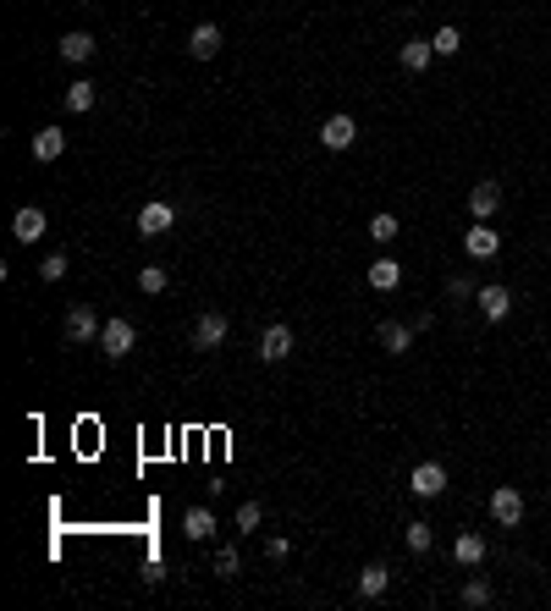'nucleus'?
I'll list each match as a JSON object with an SVG mask.
<instances>
[{"mask_svg":"<svg viewBox=\"0 0 551 611\" xmlns=\"http://www.w3.org/2000/svg\"><path fill=\"white\" fill-rule=\"evenodd\" d=\"M320 144H326L331 154H342V149H353V144H359V121H353L347 111H337V116H326V121H320Z\"/></svg>","mask_w":551,"mask_h":611,"instance_id":"nucleus-4","label":"nucleus"},{"mask_svg":"<svg viewBox=\"0 0 551 611\" xmlns=\"http://www.w3.org/2000/svg\"><path fill=\"white\" fill-rule=\"evenodd\" d=\"M94 347H100V359L105 364H121L127 359V352H133L138 347V331H133V319H105V331H100V342H94Z\"/></svg>","mask_w":551,"mask_h":611,"instance_id":"nucleus-1","label":"nucleus"},{"mask_svg":"<svg viewBox=\"0 0 551 611\" xmlns=\"http://www.w3.org/2000/svg\"><path fill=\"white\" fill-rule=\"evenodd\" d=\"M238 573H243L238 545H221V551H215V578H238Z\"/></svg>","mask_w":551,"mask_h":611,"instance_id":"nucleus-27","label":"nucleus"},{"mask_svg":"<svg viewBox=\"0 0 551 611\" xmlns=\"http://www.w3.org/2000/svg\"><path fill=\"white\" fill-rule=\"evenodd\" d=\"M458 600H463V606H491V600H497V590L485 584V578H469V584L458 590Z\"/></svg>","mask_w":551,"mask_h":611,"instance_id":"nucleus-25","label":"nucleus"},{"mask_svg":"<svg viewBox=\"0 0 551 611\" xmlns=\"http://www.w3.org/2000/svg\"><path fill=\"white\" fill-rule=\"evenodd\" d=\"M61 154H67V133H61V127H39L34 133V160L50 166V160H61Z\"/></svg>","mask_w":551,"mask_h":611,"instance_id":"nucleus-17","label":"nucleus"},{"mask_svg":"<svg viewBox=\"0 0 551 611\" xmlns=\"http://www.w3.org/2000/svg\"><path fill=\"white\" fill-rule=\"evenodd\" d=\"M100 331H105V319L100 314H94V309H83V303H72L67 309V319H61V336H67V342H100Z\"/></svg>","mask_w":551,"mask_h":611,"instance_id":"nucleus-3","label":"nucleus"},{"mask_svg":"<svg viewBox=\"0 0 551 611\" xmlns=\"http://www.w3.org/2000/svg\"><path fill=\"white\" fill-rule=\"evenodd\" d=\"M447 298H452V303L474 298V281H469V276H452V281H447Z\"/></svg>","mask_w":551,"mask_h":611,"instance_id":"nucleus-31","label":"nucleus"},{"mask_svg":"<svg viewBox=\"0 0 551 611\" xmlns=\"http://www.w3.org/2000/svg\"><path fill=\"white\" fill-rule=\"evenodd\" d=\"M215 50H221V28H215V22H199V28L188 34V55H193V61H210Z\"/></svg>","mask_w":551,"mask_h":611,"instance_id":"nucleus-18","label":"nucleus"},{"mask_svg":"<svg viewBox=\"0 0 551 611\" xmlns=\"http://www.w3.org/2000/svg\"><path fill=\"white\" fill-rule=\"evenodd\" d=\"M397 61H403V72H425L430 61H436V45H430V39H403Z\"/></svg>","mask_w":551,"mask_h":611,"instance_id":"nucleus-19","label":"nucleus"},{"mask_svg":"<svg viewBox=\"0 0 551 611\" xmlns=\"http://www.w3.org/2000/svg\"><path fill=\"white\" fill-rule=\"evenodd\" d=\"M485 551H491V545H485V534H474V529H463L458 540H452V562L458 567H480Z\"/></svg>","mask_w":551,"mask_h":611,"instance_id":"nucleus-15","label":"nucleus"},{"mask_svg":"<svg viewBox=\"0 0 551 611\" xmlns=\"http://www.w3.org/2000/svg\"><path fill=\"white\" fill-rule=\"evenodd\" d=\"M67 265H72L67 253H45V260H39V276H45V281H61V276H67Z\"/></svg>","mask_w":551,"mask_h":611,"instance_id":"nucleus-30","label":"nucleus"},{"mask_svg":"<svg viewBox=\"0 0 551 611\" xmlns=\"http://www.w3.org/2000/svg\"><path fill=\"white\" fill-rule=\"evenodd\" d=\"M497 210H502V182H491V177L474 182V187H469V215H474V220H491Z\"/></svg>","mask_w":551,"mask_h":611,"instance_id":"nucleus-11","label":"nucleus"},{"mask_svg":"<svg viewBox=\"0 0 551 611\" xmlns=\"http://www.w3.org/2000/svg\"><path fill=\"white\" fill-rule=\"evenodd\" d=\"M408 491H413V496H425V501L447 496V468H441V463H413V474H408Z\"/></svg>","mask_w":551,"mask_h":611,"instance_id":"nucleus-9","label":"nucleus"},{"mask_svg":"<svg viewBox=\"0 0 551 611\" xmlns=\"http://www.w3.org/2000/svg\"><path fill=\"white\" fill-rule=\"evenodd\" d=\"M45 232H50V215H45L39 204H22V210L12 215V237H17V243H39Z\"/></svg>","mask_w":551,"mask_h":611,"instance_id":"nucleus-10","label":"nucleus"},{"mask_svg":"<svg viewBox=\"0 0 551 611\" xmlns=\"http://www.w3.org/2000/svg\"><path fill=\"white\" fill-rule=\"evenodd\" d=\"M182 534L188 540H215V512L210 507H188L182 512Z\"/></svg>","mask_w":551,"mask_h":611,"instance_id":"nucleus-20","label":"nucleus"},{"mask_svg":"<svg viewBox=\"0 0 551 611\" xmlns=\"http://www.w3.org/2000/svg\"><path fill=\"white\" fill-rule=\"evenodd\" d=\"M403 545H408L413 557H430V545H436L430 524H425V518H413V524H403Z\"/></svg>","mask_w":551,"mask_h":611,"instance_id":"nucleus-22","label":"nucleus"},{"mask_svg":"<svg viewBox=\"0 0 551 611\" xmlns=\"http://www.w3.org/2000/svg\"><path fill=\"white\" fill-rule=\"evenodd\" d=\"M226 336H232V319H226L221 309H205L199 319H193V347H199V352L226 347Z\"/></svg>","mask_w":551,"mask_h":611,"instance_id":"nucleus-2","label":"nucleus"},{"mask_svg":"<svg viewBox=\"0 0 551 611\" xmlns=\"http://www.w3.org/2000/svg\"><path fill=\"white\" fill-rule=\"evenodd\" d=\"M166 286H171L166 265H144V270H138V293H144V298H160V293H166Z\"/></svg>","mask_w":551,"mask_h":611,"instance_id":"nucleus-24","label":"nucleus"},{"mask_svg":"<svg viewBox=\"0 0 551 611\" xmlns=\"http://www.w3.org/2000/svg\"><path fill=\"white\" fill-rule=\"evenodd\" d=\"M61 105H67L72 116H83V111H94V83H88V78H78V83H72L67 94H61Z\"/></svg>","mask_w":551,"mask_h":611,"instance_id":"nucleus-23","label":"nucleus"},{"mask_svg":"<svg viewBox=\"0 0 551 611\" xmlns=\"http://www.w3.org/2000/svg\"><path fill=\"white\" fill-rule=\"evenodd\" d=\"M364 281L375 286V293H397V286H403V265L392 260V253H380V260L364 270Z\"/></svg>","mask_w":551,"mask_h":611,"instance_id":"nucleus-14","label":"nucleus"},{"mask_svg":"<svg viewBox=\"0 0 551 611\" xmlns=\"http://www.w3.org/2000/svg\"><path fill=\"white\" fill-rule=\"evenodd\" d=\"M463 253H469V260H497V253H502V232L491 227V220H474V227L463 232Z\"/></svg>","mask_w":551,"mask_h":611,"instance_id":"nucleus-6","label":"nucleus"},{"mask_svg":"<svg viewBox=\"0 0 551 611\" xmlns=\"http://www.w3.org/2000/svg\"><path fill=\"white\" fill-rule=\"evenodd\" d=\"M413 336H419V331H413V326H403V319H380V331H375V342H380L386 352H392V359H403V352L413 347Z\"/></svg>","mask_w":551,"mask_h":611,"instance_id":"nucleus-12","label":"nucleus"},{"mask_svg":"<svg viewBox=\"0 0 551 611\" xmlns=\"http://www.w3.org/2000/svg\"><path fill=\"white\" fill-rule=\"evenodd\" d=\"M177 227V210L166 204V199H149L144 210H138V237H166Z\"/></svg>","mask_w":551,"mask_h":611,"instance_id":"nucleus-8","label":"nucleus"},{"mask_svg":"<svg viewBox=\"0 0 551 611\" xmlns=\"http://www.w3.org/2000/svg\"><path fill=\"white\" fill-rule=\"evenodd\" d=\"M430 45H436V55H458L463 50V34H458V28H436Z\"/></svg>","mask_w":551,"mask_h":611,"instance_id":"nucleus-28","label":"nucleus"},{"mask_svg":"<svg viewBox=\"0 0 551 611\" xmlns=\"http://www.w3.org/2000/svg\"><path fill=\"white\" fill-rule=\"evenodd\" d=\"M287 352H293V326H265V336H259V359L281 364Z\"/></svg>","mask_w":551,"mask_h":611,"instance_id":"nucleus-13","label":"nucleus"},{"mask_svg":"<svg viewBox=\"0 0 551 611\" xmlns=\"http://www.w3.org/2000/svg\"><path fill=\"white\" fill-rule=\"evenodd\" d=\"M397 232H403V220H397V215H386V210H380V215H375V220H370V237H375V243H380V248H386V243H392V237H397Z\"/></svg>","mask_w":551,"mask_h":611,"instance_id":"nucleus-26","label":"nucleus"},{"mask_svg":"<svg viewBox=\"0 0 551 611\" xmlns=\"http://www.w3.org/2000/svg\"><path fill=\"white\" fill-rule=\"evenodd\" d=\"M287 551H293V545H287L281 534H271V540H265V557H271V562H287Z\"/></svg>","mask_w":551,"mask_h":611,"instance_id":"nucleus-32","label":"nucleus"},{"mask_svg":"<svg viewBox=\"0 0 551 611\" xmlns=\"http://www.w3.org/2000/svg\"><path fill=\"white\" fill-rule=\"evenodd\" d=\"M55 50H61V61H72V67H83V61H88L94 50H100V45H94V34H67V39H61Z\"/></svg>","mask_w":551,"mask_h":611,"instance_id":"nucleus-21","label":"nucleus"},{"mask_svg":"<svg viewBox=\"0 0 551 611\" xmlns=\"http://www.w3.org/2000/svg\"><path fill=\"white\" fill-rule=\"evenodd\" d=\"M491 518L502 529H518V524H524V491H518V485H497L491 491Z\"/></svg>","mask_w":551,"mask_h":611,"instance_id":"nucleus-5","label":"nucleus"},{"mask_svg":"<svg viewBox=\"0 0 551 611\" xmlns=\"http://www.w3.org/2000/svg\"><path fill=\"white\" fill-rule=\"evenodd\" d=\"M474 309H480V319H507L513 314V286H502V281H491V286H480L474 293Z\"/></svg>","mask_w":551,"mask_h":611,"instance_id":"nucleus-7","label":"nucleus"},{"mask_svg":"<svg viewBox=\"0 0 551 611\" xmlns=\"http://www.w3.org/2000/svg\"><path fill=\"white\" fill-rule=\"evenodd\" d=\"M386 590H392V567H386V562H370V567L359 573V600H380Z\"/></svg>","mask_w":551,"mask_h":611,"instance_id":"nucleus-16","label":"nucleus"},{"mask_svg":"<svg viewBox=\"0 0 551 611\" xmlns=\"http://www.w3.org/2000/svg\"><path fill=\"white\" fill-rule=\"evenodd\" d=\"M259 524H265V507H259V501H243V507H238V529H243V534H254Z\"/></svg>","mask_w":551,"mask_h":611,"instance_id":"nucleus-29","label":"nucleus"}]
</instances>
